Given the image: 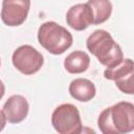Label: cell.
<instances>
[{"mask_svg": "<svg viewBox=\"0 0 134 134\" xmlns=\"http://www.w3.org/2000/svg\"><path fill=\"white\" fill-rule=\"evenodd\" d=\"M98 128L104 134H122L134 130V106L119 102L106 108L98 116Z\"/></svg>", "mask_w": 134, "mask_h": 134, "instance_id": "6da1fadb", "label": "cell"}, {"mask_svg": "<svg viewBox=\"0 0 134 134\" xmlns=\"http://www.w3.org/2000/svg\"><path fill=\"white\" fill-rule=\"evenodd\" d=\"M86 44L89 52L96 57L98 62L107 68L114 67L124 60L120 46L104 29L94 30L88 37Z\"/></svg>", "mask_w": 134, "mask_h": 134, "instance_id": "7a4b0ae2", "label": "cell"}, {"mask_svg": "<svg viewBox=\"0 0 134 134\" xmlns=\"http://www.w3.org/2000/svg\"><path fill=\"white\" fill-rule=\"evenodd\" d=\"M38 41L52 54H62L72 45V35L53 21L43 23L38 30Z\"/></svg>", "mask_w": 134, "mask_h": 134, "instance_id": "3957f363", "label": "cell"}, {"mask_svg": "<svg viewBox=\"0 0 134 134\" xmlns=\"http://www.w3.org/2000/svg\"><path fill=\"white\" fill-rule=\"evenodd\" d=\"M51 124L60 134H80L83 130L80 112L72 104L58 106L52 112Z\"/></svg>", "mask_w": 134, "mask_h": 134, "instance_id": "277c9868", "label": "cell"}, {"mask_svg": "<svg viewBox=\"0 0 134 134\" xmlns=\"http://www.w3.org/2000/svg\"><path fill=\"white\" fill-rule=\"evenodd\" d=\"M12 61L14 66L25 75L38 72L44 63L43 55L30 45L18 47L13 53Z\"/></svg>", "mask_w": 134, "mask_h": 134, "instance_id": "5b68a950", "label": "cell"}, {"mask_svg": "<svg viewBox=\"0 0 134 134\" xmlns=\"http://www.w3.org/2000/svg\"><path fill=\"white\" fill-rule=\"evenodd\" d=\"M30 0H3L1 20L7 26H19L27 18Z\"/></svg>", "mask_w": 134, "mask_h": 134, "instance_id": "8992f818", "label": "cell"}, {"mask_svg": "<svg viewBox=\"0 0 134 134\" xmlns=\"http://www.w3.org/2000/svg\"><path fill=\"white\" fill-rule=\"evenodd\" d=\"M67 24L74 30H84L93 24V14L87 3H79L71 6L66 14Z\"/></svg>", "mask_w": 134, "mask_h": 134, "instance_id": "52a82bcc", "label": "cell"}, {"mask_svg": "<svg viewBox=\"0 0 134 134\" xmlns=\"http://www.w3.org/2000/svg\"><path fill=\"white\" fill-rule=\"evenodd\" d=\"M3 113L8 122H21L28 114V102L22 95H12L3 105Z\"/></svg>", "mask_w": 134, "mask_h": 134, "instance_id": "ba28073f", "label": "cell"}, {"mask_svg": "<svg viewBox=\"0 0 134 134\" xmlns=\"http://www.w3.org/2000/svg\"><path fill=\"white\" fill-rule=\"evenodd\" d=\"M94 84L87 79H75L69 85L70 95L79 102H89L95 95Z\"/></svg>", "mask_w": 134, "mask_h": 134, "instance_id": "9c48e42d", "label": "cell"}, {"mask_svg": "<svg viewBox=\"0 0 134 134\" xmlns=\"http://www.w3.org/2000/svg\"><path fill=\"white\" fill-rule=\"evenodd\" d=\"M90 64V58L85 51L76 50L71 52L65 58L64 67L65 69L72 74L82 73L86 71Z\"/></svg>", "mask_w": 134, "mask_h": 134, "instance_id": "30bf717a", "label": "cell"}, {"mask_svg": "<svg viewBox=\"0 0 134 134\" xmlns=\"http://www.w3.org/2000/svg\"><path fill=\"white\" fill-rule=\"evenodd\" d=\"M87 4L90 6L93 14V24L104 23L110 18L112 13L110 0H88Z\"/></svg>", "mask_w": 134, "mask_h": 134, "instance_id": "8fae6325", "label": "cell"}, {"mask_svg": "<svg viewBox=\"0 0 134 134\" xmlns=\"http://www.w3.org/2000/svg\"><path fill=\"white\" fill-rule=\"evenodd\" d=\"M134 71V64L131 59H124L118 65L107 68L104 72V76L110 81H116L124 76H127Z\"/></svg>", "mask_w": 134, "mask_h": 134, "instance_id": "7c38bea8", "label": "cell"}, {"mask_svg": "<svg viewBox=\"0 0 134 134\" xmlns=\"http://www.w3.org/2000/svg\"><path fill=\"white\" fill-rule=\"evenodd\" d=\"M115 82V85L116 87L124 93H127V94H133V73L127 75V76H124L119 80H116L114 81Z\"/></svg>", "mask_w": 134, "mask_h": 134, "instance_id": "4fadbf2b", "label": "cell"}, {"mask_svg": "<svg viewBox=\"0 0 134 134\" xmlns=\"http://www.w3.org/2000/svg\"><path fill=\"white\" fill-rule=\"evenodd\" d=\"M5 125H6V117H5L4 113H3V111L0 110V132L4 129Z\"/></svg>", "mask_w": 134, "mask_h": 134, "instance_id": "5bb4252c", "label": "cell"}, {"mask_svg": "<svg viewBox=\"0 0 134 134\" xmlns=\"http://www.w3.org/2000/svg\"><path fill=\"white\" fill-rule=\"evenodd\" d=\"M4 93H5V87H4V84H3V82L0 80V99L3 97Z\"/></svg>", "mask_w": 134, "mask_h": 134, "instance_id": "9a60e30c", "label": "cell"}, {"mask_svg": "<svg viewBox=\"0 0 134 134\" xmlns=\"http://www.w3.org/2000/svg\"><path fill=\"white\" fill-rule=\"evenodd\" d=\"M0 63H1V62H0Z\"/></svg>", "mask_w": 134, "mask_h": 134, "instance_id": "2e32d148", "label": "cell"}]
</instances>
